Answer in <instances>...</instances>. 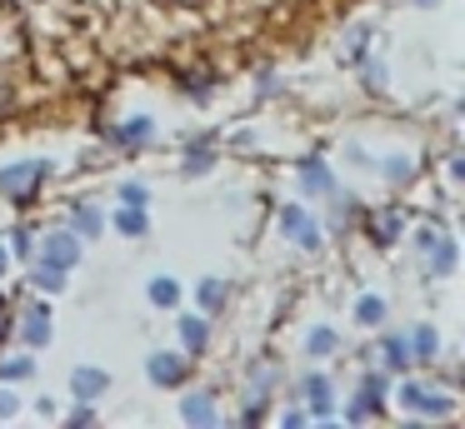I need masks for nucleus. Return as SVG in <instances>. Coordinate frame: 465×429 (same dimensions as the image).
Wrapping results in <instances>:
<instances>
[{
	"mask_svg": "<svg viewBox=\"0 0 465 429\" xmlns=\"http://www.w3.org/2000/svg\"><path fill=\"white\" fill-rule=\"evenodd\" d=\"M0 265H5V255H0Z\"/></svg>",
	"mask_w": 465,
	"mask_h": 429,
	"instance_id": "nucleus-2",
	"label": "nucleus"
},
{
	"mask_svg": "<svg viewBox=\"0 0 465 429\" xmlns=\"http://www.w3.org/2000/svg\"><path fill=\"white\" fill-rule=\"evenodd\" d=\"M101 385H105V379L95 375V369H81V375H75V395H85V399H91V395H95V389H101Z\"/></svg>",
	"mask_w": 465,
	"mask_h": 429,
	"instance_id": "nucleus-1",
	"label": "nucleus"
}]
</instances>
